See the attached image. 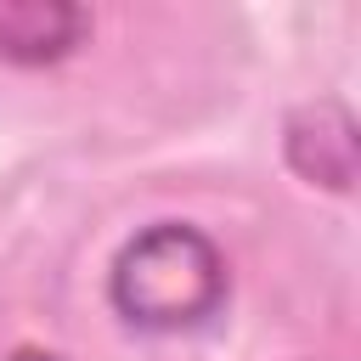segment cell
I'll list each match as a JSON object with an SVG mask.
<instances>
[{
    "instance_id": "6da1fadb",
    "label": "cell",
    "mask_w": 361,
    "mask_h": 361,
    "mask_svg": "<svg viewBox=\"0 0 361 361\" xmlns=\"http://www.w3.org/2000/svg\"><path fill=\"white\" fill-rule=\"evenodd\" d=\"M107 310L147 338L203 333L231 305V259L197 220H147L107 259Z\"/></svg>"
},
{
    "instance_id": "7a4b0ae2",
    "label": "cell",
    "mask_w": 361,
    "mask_h": 361,
    "mask_svg": "<svg viewBox=\"0 0 361 361\" xmlns=\"http://www.w3.org/2000/svg\"><path fill=\"white\" fill-rule=\"evenodd\" d=\"M282 164L316 192L350 197L361 180V124L344 96H305L282 113Z\"/></svg>"
},
{
    "instance_id": "3957f363",
    "label": "cell",
    "mask_w": 361,
    "mask_h": 361,
    "mask_svg": "<svg viewBox=\"0 0 361 361\" xmlns=\"http://www.w3.org/2000/svg\"><path fill=\"white\" fill-rule=\"evenodd\" d=\"M96 34L90 6L79 0H0V62L56 68L79 56Z\"/></svg>"
},
{
    "instance_id": "277c9868",
    "label": "cell",
    "mask_w": 361,
    "mask_h": 361,
    "mask_svg": "<svg viewBox=\"0 0 361 361\" xmlns=\"http://www.w3.org/2000/svg\"><path fill=\"white\" fill-rule=\"evenodd\" d=\"M6 361H68V355H56V350H45V344H17Z\"/></svg>"
}]
</instances>
